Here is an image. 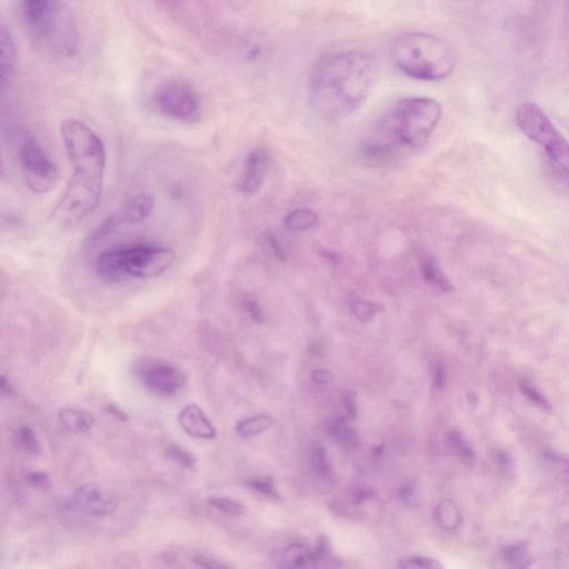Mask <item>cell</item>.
Segmentation results:
<instances>
[{
  "label": "cell",
  "instance_id": "6da1fadb",
  "mask_svg": "<svg viewBox=\"0 0 569 569\" xmlns=\"http://www.w3.org/2000/svg\"><path fill=\"white\" fill-rule=\"evenodd\" d=\"M61 134L74 172L49 219L61 227H74L101 202L106 151L102 138L79 119H65Z\"/></svg>",
  "mask_w": 569,
  "mask_h": 569
},
{
  "label": "cell",
  "instance_id": "7a4b0ae2",
  "mask_svg": "<svg viewBox=\"0 0 569 569\" xmlns=\"http://www.w3.org/2000/svg\"><path fill=\"white\" fill-rule=\"evenodd\" d=\"M374 58L362 51L328 54L309 76V96L319 114L337 119L354 114L367 101L376 78Z\"/></svg>",
  "mask_w": 569,
  "mask_h": 569
},
{
  "label": "cell",
  "instance_id": "3957f363",
  "mask_svg": "<svg viewBox=\"0 0 569 569\" xmlns=\"http://www.w3.org/2000/svg\"><path fill=\"white\" fill-rule=\"evenodd\" d=\"M393 63L404 75L421 82H439L451 76L456 54L442 38L426 33L398 36L392 46Z\"/></svg>",
  "mask_w": 569,
  "mask_h": 569
},
{
  "label": "cell",
  "instance_id": "277c9868",
  "mask_svg": "<svg viewBox=\"0 0 569 569\" xmlns=\"http://www.w3.org/2000/svg\"><path fill=\"white\" fill-rule=\"evenodd\" d=\"M175 259L174 249L155 243L115 246L98 255L95 272L109 284L128 278L153 279L165 274Z\"/></svg>",
  "mask_w": 569,
  "mask_h": 569
},
{
  "label": "cell",
  "instance_id": "5b68a950",
  "mask_svg": "<svg viewBox=\"0 0 569 569\" xmlns=\"http://www.w3.org/2000/svg\"><path fill=\"white\" fill-rule=\"evenodd\" d=\"M442 118V106L429 97H408L397 102L384 117L381 142L397 153L401 148L426 145Z\"/></svg>",
  "mask_w": 569,
  "mask_h": 569
},
{
  "label": "cell",
  "instance_id": "8992f818",
  "mask_svg": "<svg viewBox=\"0 0 569 569\" xmlns=\"http://www.w3.org/2000/svg\"><path fill=\"white\" fill-rule=\"evenodd\" d=\"M516 123L522 133L544 149L554 181L569 193V143L551 119L534 103L518 106Z\"/></svg>",
  "mask_w": 569,
  "mask_h": 569
},
{
  "label": "cell",
  "instance_id": "52a82bcc",
  "mask_svg": "<svg viewBox=\"0 0 569 569\" xmlns=\"http://www.w3.org/2000/svg\"><path fill=\"white\" fill-rule=\"evenodd\" d=\"M157 112L173 121L194 124L202 118V99L195 87L182 79L159 84L153 95Z\"/></svg>",
  "mask_w": 569,
  "mask_h": 569
},
{
  "label": "cell",
  "instance_id": "ba28073f",
  "mask_svg": "<svg viewBox=\"0 0 569 569\" xmlns=\"http://www.w3.org/2000/svg\"><path fill=\"white\" fill-rule=\"evenodd\" d=\"M19 22L34 42L52 45L62 31L61 0H14Z\"/></svg>",
  "mask_w": 569,
  "mask_h": 569
},
{
  "label": "cell",
  "instance_id": "9c48e42d",
  "mask_svg": "<svg viewBox=\"0 0 569 569\" xmlns=\"http://www.w3.org/2000/svg\"><path fill=\"white\" fill-rule=\"evenodd\" d=\"M17 159L26 186L36 194L51 192L61 179V169L34 137L23 139Z\"/></svg>",
  "mask_w": 569,
  "mask_h": 569
},
{
  "label": "cell",
  "instance_id": "30bf717a",
  "mask_svg": "<svg viewBox=\"0 0 569 569\" xmlns=\"http://www.w3.org/2000/svg\"><path fill=\"white\" fill-rule=\"evenodd\" d=\"M141 378L149 392L162 397L175 395L185 384V376L178 368L161 362L144 365Z\"/></svg>",
  "mask_w": 569,
  "mask_h": 569
},
{
  "label": "cell",
  "instance_id": "8fae6325",
  "mask_svg": "<svg viewBox=\"0 0 569 569\" xmlns=\"http://www.w3.org/2000/svg\"><path fill=\"white\" fill-rule=\"evenodd\" d=\"M74 502L83 513L92 517L111 516L118 507L117 496L107 488L96 484L79 487Z\"/></svg>",
  "mask_w": 569,
  "mask_h": 569
},
{
  "label": "cell",
  "instance_id": "7c38bea8",
  "mask_svg": "<svg viewBox=\"0 0 569 569\" xmlns=\"http://www.w3.org/2000/svg\"><path fill=\"white\" fill-rule=\"evenodd\" d=\"M271 166V154L265 148H256L246 157L243 176L239 189L247 196L261 191L265 177Z\"/></svg>",
  "mask_w": 569,
  "mask_h": 569
},
{
  "label": "cell",
  "instance_id": "4fadbf2b",
  "mask_svg": "<svg viewBox=\"0 0 569 569\" xmlns=\"http://www.w3.org/2000/svg\"><path fill=\"white\" fill-rule=\"evenodd\" d=\"M178 422L183 431L193 438L211 441L217 436L215 426L209 421L203 409L195 404L187 405L182 409L178 415Z\"/></svg>",
  "mask_w": 569,
  "mask_h": 569
},
{
  "label": "cell",
  "instance_id": "5bb4252c",
  "mask_svg": "<svg viewBox=\"0 0 569 569\" xmlns=\"http://www.w3.org/2000/svg\"><path fill=\"white\" fill-rule=\"evenodd\" d=\"M155 207V197L149 193H139L123 205L115 215L122 224H139L152 215Z\"/></svg>",
  "mask_w": 569,
  "mask_h": 569
},
{
  "label": "cell",
  "instance_id": "9a60e30c",
  "mask_svg": "<svg viewBox=\"0 0 569 569\" xmlns=\"http://www.w3.org/2000/svg\"><path fill=\"white\" fill-rule=\"evenodd\" d=\"M419 266H421L422 276L428 286L444 293L453 291L454 286L451 279L446 276L433 255L422 254L419 257Z\"/></svg>",
  "mask_w": 569,
  "mask_h": 569
},
{
  "label": "cell",
  "instance_id": "2e32d148",
  "mask_svg": "<svg viewBox=\"0 0 569 569\" xmlns=\"http://www.w3.org/2000/svg\"><path fill=\"white\" fill-rule=\"evenodd\" d=\"M58 415L66 431L71 434H86L94 425L93 415L83 409L64 407Z\"/></svg>",
  "mask_w": 569,
  "mask_h": 569
},
{
  "label": "cell",
  "instance_id": "e0dca14e",
  "mask_svg": "<svg viewBox=\"0 0 569 569\" xmlns=\"http://www.w3.org/2000/svg\"><path fill=\"white\" fill-rule=\"evenodd\" d=\"M498 561L507 568H527L532 566L534 558L527 544L515 543L501 548Z\"/></svg>",
  "mask_w": 569,
  "mask_h": 569
},
{
  "label": "cell",
  "instance_id": "ac0fdd59",
  "mask_svg": "<svg viewBox=\"0 0 569 569\" xmlns=\"http://www.w3.org/2000/svg\"><path fill=\"white\" fill-rule=\"evenodd\" d=\"M2 88L6 91L15 74L16 52L11 32L5 24L2 26Z\"/></svg>",
  "mask_w": 569,
  "mask_h": 569
},
{
  "label": "cell",
  "instance_id": "d6986e66",
  "mask_svg": "<svg viewBox=\"0 0 569 569\" xmlns=\"http://www.w3.org/2000/svg\"><path fill=\"white\" fill-rule=\"evenodd\" d=\"M435 521L446 531H455L462 524V515L458 507L452 501L439 503L434 512Z\"/></svg>",
  "mask_w": 569,
  "mask_h": 569
},
{
  "label": "cell",
  "instance_id": "ffe728a7",
  "mask_svg": "<svg viewBox=\"0 0 569 569\" xmlns=\"http://www.w3.org/2000/svg\"><path fill=\"white\" fill-rule=\"evenodd\" d=\"M318 216L311 209L301 208L289 213L285 218V226L289 231L301 233L316 226Z\"/></svg>",
  "mask_w": 569,
  "mask_h": 569
},
{
  "label": "cell",
  "instance_id": "44dd1931",
  "mask_svg": "<svg viewBox=\"0 0 569 569\" xmlns=\"http://www.w3.org/2000/svg\"><path fill=\"white\" fill-rule=\"evenodd\" d=\"M274 424V419L269 416H255L239 422L236 426V433L242 438H252L268 431Z\"/></svg>",
  "mask_w": 569,
  "mask_h": 569
},
{
  "label": "cell",
  "instance_id": "7402d4cb",
  "mask_svg": "<svg viewBox=\"0 0 569 569\" xmlns=\"http://www.w3.org/2000/svg\"><path fill=\"white\" fill-rule=\"evenodd\" d=\"M327 431L333 441L344 445H355L358 443L357 434L343 417H335L327 425Z\"/></svg>",
  "mask_w": 569,
  "mask_h": 569
},
{
  "label": "cell",
  "instance_id": "603a6c76",
  "mask_svg": "<svg viewBox=\"0 0 569 569\" xmlns=\"http://www.w3.org/2000/svg\"><path fill=\"white\" fill-rule=\"evenodd\" d=\"M15 437L19 447L27 454L36 456L42 453L41 442L31 426H19Z\"/></svg>",
  "mask_w": 569,
  "mask_h": 569
},
{
  "label": "cell",
  "instance_id": "cb8c5ba5",
  "mask_svg": "<svg viewBox=\"0 0 569 569\" xmlns=\"http://www.w3.org/2000/svg\"><path fill=\"white\" fill-rule=\"evenodd\" d=\"M315 561V555L302 545H292L285 552V562L288 567H307Z\"/></svg>",
  "mask_w": 569,
  "mask_h": 569
},
{
  "label": "cell",
  "instance_id": "d4e9b609",
  "mask_svg": "<svg viewBox=\"0 0 569 569\" xmlns=\"http://www.w3.org/2000/svg\"><path fill=\"white\" fill-rule=\"evenodd\" d=\"M352 312L359 321L368 322L378 314L384 311L381 305L373 302L364 301V299H356L352 303Z\"/></svg>",
  "mask_w": 569,
  "mask_h": 569
},
{
  "label": "cell",
  "instance_id": "484cf974",
  "mask_svg": "<svg viewBox=\"0 0 569 569\" xmlns=\"http://www.w3.org/2000/svg\"><path fill=\"white\" fill-rule=\"evenodd\" d=\"M208 504L228 515L239 516L246 512L244 505L226 497H211Z\"/></svg>",
  "mask_w": 569,
  "mask_h": 569
},
{
  "label": "cell",
  "instance_id": "4316f807",
  "mask_svg": "<svg viewBox=\"0 0 569 569\" xmlns=\"http://www.w3.org/2000/svg\"><path fill=\"white\" fill-rule=\"evenodd\" d=\"M166 456L171 458L172 461L176 462L177 464L187 468V469H195L197 464V459L191 453L186 451V449L179 447V446H169L166 449Z\"/></svg>",
  "mask_w": 569,
  "mask_h": 569
},
{
  "label": "cell",
  "instance_id": "83f0119b",
  "mask_svg": "<svg viewBox=\"0 0 569 569\" xmlns=\"http://www.w3.org/2000/svg\"><path fill=\"white\" fill-rule=\"evenodd\" d=\"M448 443L455 449V451L465 459V461H473L475 453L471 445H469L462 434L458 431H451L448 433Z\"/></svg>",
  "mask_w": 569,
  "mask_h": 569
},
{
  "label": "cell",
  "instance_id": "f1b7e54d",
  "mask_svg": "<svg viewBox=\"0 0 569 569\" xmlns=\"http://www.w3.org/2000/svg\"><path fill=\"white\" fill-rule=\"evenodd\" d=\"M521 391L532 404L544 409V411H549V409H551V404H549L547 398L539 392L532 383L523 381L521 383Z\"/></svg>",
  "mask_w": 569,
  "mask_h": 569
},
{
  "label": "cell",
  "instance_id": "f546056e",
  "mask_svg": "<svg viewBox=\"0 0 569 569\" xmlns=\"http://www.w3.org/2000/svg\"><path fill=\"white\" fill-rule=\"evenodd\" d=\"M311 463L314 471L323 477L331 475L332 466L328 462L326 449L323 447H318L312 454Z\"/></svg>",
  "mask_w": 569,
  "mask_h": 569
},
{
  "label": "cell",
  "instance_id": "4dcf8cb0",
  "mask_svg": "<svg viewBox=\"0 0 569 569\" xmlns=\"http://www.w3.org/2000/svg\"><path fill=\"white\" fill-rule=\"evenodd\" d=\"M399 567L402 568H417V569H439L442 565L439 564L435 559L427 557H408L402 559L399 563Z\"/></svg>",
  "mask_w": 569,
  "mask_h": 569
},
{
  "label": "cell",
  "instance_id": "1f68e13d",
  "mask_svg": "<svg viewBox=\"0 0 569 569\" xmlns=\"http://www.w3.org/2000/svg\"><path fill=\"white\" fill-rule=\"evenodd\" d=\"M247 485L249 488H252L253 491H256L258 493L271 497H278L273 479L271 477L253 479V481H249Z\"/></svg>",
  "mask_w": 569,
  "mask_h": 569
},
{
  "label": "cell",
  "instance_id": "d6a6232c",
  "mask_svg": "<svg viewBox=\"0 0 569 569\" xmlns=\"http://www.w3.org/2000/svg\"><path fill=\"white\" fill-rule=\"evenodd\" d=\"M497 463L499 467H501V471L503 474H505L506 477L514 474L515 462L513 457L508 453H497Z\"/></svg>",
  "mask_w": 569,
  "mask_h": 569
},
{
  "label": "cell",
  "instance_id": "836d02e7",
  "mask_svg": "<svg viewBox=\"0 0 569 569\" xmlns=\"http://www.w3.org/2000/svg\"><path fill=\"white\" fill-rule=\"evenodd\" d=\"M244 307L249 316L253 319L255 323L264 322V313L262 307L255 301V299H246L244 302Z\"/></svg>",
  "mask_w": 569,
  "mask_h": 569
},
{
  "label": "cell",
  "instance_id": "e575fe53",
  "mask_svg": "<svg viewBox=\"0 0 569 569\" xmlns=\"http://www.w3.org/2000/svg\"><path fill=\"white\" fill-rule=\"evenodd\" d=\"M49 476L45 472H33L27 476L29 485L35 488H46L49 486Z\"/></svg>",
  "mask_w": 569,
  "mask_h": 569
},
{
  "label": "cell",
  "instance_id": "d590c367",
  "mask_svg": "<svg viewBox=\"0 0 569 569\" xmlns=\"http://www.w3.org/2000/svg\"><path fill=\"white\" fill-rule=\"evenodd\" d=\"M266 239L274 255L279 259V261L285 262L287 259L286 252L284 251L282 244L278 242V239L275 237V235L272 233H268L266 235Z\"/></svg>",
  "mask_w": 569,
  "mask_h": 569
},
{
  "label": "cell",
  "instance_id": "8d00e7d4",
  "mask_svg": "<svg viewBox=\"0 0 569 569\" xmlns=\"http://www.w3.org/2000/svg\"><path fill=\"white\" fill-rule=\"evenodd\" d=\"M193 562L197 566H201V567H205V568L228 567V565L221 563V562L217 561V559H214V558L209 557L207 555H196L193 558Z\"/></svg>",
  "mask_w": 569,
  "mask_h": 569
},
{
  "label": "cell",
  "instance_id": "74e56055",
  "mask_svg": "<svg viewBox=\"0 0 569 569\" xmlns=\"http://www.w3.org/2000/svg\"><path fill=\"white\" fill-rule=\"evenodd\" d=\"M344 404L347 415L355 419L358 415V411H357V395L354 391H349L345 394Z\"/></svg>",
  "mask_w": 569,
  "mask_h": 569
},
{
  "label": "cell",
  "instance_id": "f35d334b",
  "mask_svg": "<svg viewBox=\"0 0 569 569\" xmlns=\"http://www.w3.org/2000/svg\"><path fill=\"white\" fill-rule=\"evenodd\" d=\"M313 379L317 384L325 385L332 382L333 376L327 369L322 368L313 372Z\"/></svg>",
  "mask_w": 569,
  "mask_h": 569
},
{
  "label": "cell",
  "instance_id": "ab89813d",
  "mask_svg": "<svg viewBox=\"0 0 569 569\" xmlns=\"http://www.w3.org/2000/svg\"><path fill=\"white\" fill-rule=\"evenodd\" d=\"M106 412L111 414L114 418L118 419V421L126 422L128 421V415L123 411V409L119 408L114 404H108L106 406Z\"/></svg>",
  "mask_w": 569,
  "mask_h": 569
},
{
  "label": "cell",
  "instance_id": "60d3db41",
  "mask_svg": "<svg viewBox=\"0 0 569 569\" xmlns=\"http://www.w3.org/2000/svg\"><path fill=\"white\" fill-rule=\"evenodd\" d=\"M446 384V371L443 365H439L436 368L434 375V385L435 387L442 389Z\"/></svg>",
  "mask_w": 569,
  "mask_h": 569
},
{
  "label": "cell",
  "instance_id": "b9f144b4",
  "mask_svg": "<svg viewBox=\"0 0 569 569\" xmlns=\"http://www.w3.org/2000/svg\"><path fill=\"white\" fill-rule=\"evenodd\" d=\"M399 496H401V498L403 499V501L405 502H409L412 501V499L415 496V486L413 484H408L406 485L401 493H399Z\"/></svg>",
  "mask_w": 569,
  "mask_h": 569
},
{
  "label": "cell",
  "instance_id": "7bdbcfd3",
  "mask_svg": "<svg viewBox=\"0 0 569 569\" xmlns=\"http://www.w3.org/2000/svg\"><path fill=\"white\" fill-rule=\"evenodd\" d=\"M354 497L355 503L361 504L366 501V499L371 497V491H368V489L359 488L357 489Z\"/></svg>",
  "mask_w": 569,
  "mask_h": 569
},
{
  "label": "cell",
  "instance_id": "ee69618b",
  "mask_svg": "<svg viewBox=\"0 0 569 569\" xmlns=\"http://www.w3.org/2000/svg\"><path fill=\"white\" fill-rule=\"evenodd\" d=\"M0 389H2V393L5 395H13L14 388L11 383H9L8 379L3 375L2 381H0Z\"/></svg>",
  "mask_w": 569,
  "mask_h": 569
}]
</instances>
